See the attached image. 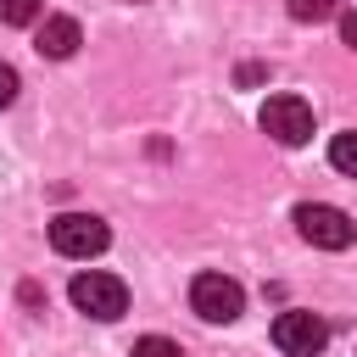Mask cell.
<instances>
[{
  "instance_id": "cell-11",
  "label": "cell",
  "mask_w": 357,
  "mask_h": 357,
  "mask_svg": "<svg viewBox=\"0 0 357 357\" xmlns=\"http://www.w3.org/2000/svg\"><path fill=\"white\" fill-rule=\"evenodd\" d=\"M128 357H184V346L178 340H167V335H145V340H134V351Z\"/></svg>"
},
{
  "instance_id": "cell-6",
  "label": "cell",
  "mask_w": 357,
  "mask_h": 357,
  "mask_svg": "<svg viewBox=\"0 0 357 357\" xmlns=\"http://www.w3.org/2000/svg\"><path fill=\"white\" fill-rule=\"evenodd\" d=\"M273 346H279L284 357H318V351L329 346V324H324L318 312L290 307V312L273 318Z\"/></svg>"
},
{
  "instance_id": "cell-7",
  "label": "cell",
  "mask_w": 357,
  "mask_h": 357,
  "mask_svg": "<svg viewBox=\"0 0 357 357\" xmlns=\"http://www.w3.org/2000/svg\"><path fill=\"white\" fill-rule=\"evenodd\" d=\"M78 45H84V28H78L73 17H45V22H33V50H39V56L67 61Z\"/></svg>"
},
{
  "instance_id": "cell-5",
  "label": "cell",
  "mask_w": 357,
  "mask_h": 357,
  "mask_svg": "<svg viewBox=\"0 0 357 357\" xmlns=\"http://www.w3.org/2000/svg\"><path fill=\"white\" fill-rule=\"evenodd\" d=\"M190 307L206 318V324H234L245 312V290L229 279V273H195L190 284Z\"/></svg>"
},
{
  "instance_id": "cell-4",
  "label": "cell",
  "mask_w": 357,
  "mask_h": 357,
  "mask_svg": "<svg viewBox=\"0 0 357 357\" xmlns=\"http://www.w3.org/2000/svg\"><path fill=\"white\" fill-rule=\"evenodd\" d=\"M257 123H262V134L279 139V145H307V139H312V106H307L301 95H268L262 112H257Z\"/></svg>"
},
{
  "instance_id": "cell-3",
  "label": "cell",
  "mask_w": 357,
  "mask_h": 357,
  "mask_svg": "<svg viewBox=\"0 0 357 357\" xmlns=\"http://www.w3.org/2000/svg\"><path fill=\"white\" fill-rule=\"evenodd\" d=\"M106 240H112V229H106L95 212H61V218H50V245H56L61 257H73V262L100 257Z\"/></svg>"
},
{
  "instance_id": "cell-12",
  "label": "cell",
  "mask_w": 357,
  "mask_h": 357,
  "mask_svg": "<svg viewBox=\"0 0 357 357\" xmlns=\"http://www.w3.org/2000/svg\"><path fill=\"white\" fill-rule=\"evenodd\" d=\"M11 100H17V73H11L6 61H0V112H6Z\"/></svg>"
},
{
  "instance_id": "cell-1",
  "label": "cell",
  "mask_w": 357,
  "mask_h": 357,
  "mask_svg": "<svg viewBox=\"0 0 357 357\" xmlns=\"http://www.w3.org/2000/svg\"><path fill=\"white\" fill-rule=\"evenodd\" d=\"M67 296H73L78 312H89V318H100V324H112V318L128 312V284H123L117 273H100V268L78 273V279L67 284Z\"/></svg>"
},
{
  "instance_id": "cell-14",
  "label": "cell",
  "mask_w": 357,
  "mask_h": 357,
  "mask_svg": "<svg viewBox=\"0 0 357 357\" xmlns=\"http://www.w3.org/2000/svg\"><path fill=\"white\" fill-rule=\"evenodd\" d=\"M262 78H268V67H257V61H251V67H240V84H262Z\"/></svg>"
},
{
  "instance_id": "cell-2",
  "label": "cell",
  "mask_w": 357,
  "mask_h": 357,
  "mask_svg": "<svg viewBox=\"0 0 357 357\" xmlns=\"http://www.w3.org/2000/svg\"><path fill=\"white\" fill-rule=\"evenodd\" d=\"M296 229H301V240L318 245V251H346V245L357 240V223H351L340 206H329V201H301V206H296Z\"/></svg>"
},
{
  "instance_id": "cell-9",
  "label": "cell",
  "mask_w": 357,
  "mask_h": 357,
  "mask_svg": "<svg viewBox=\"0 0 357 357\" xmlns=\"http://www.w3.org/2000/svg\"><path fill=\"white\" fill-rule=\"evenodd\" d=\"M329 167L346 173V178H357V134H335L329 139Z\"/></svg>"
},
{
  "instance_id": "cell-10",
  "label": "cell",
  "mask_w": 357,
  "mask_h": 357,
  "mask_svg": "<svg viewBox=\"0 0 357 357\" xmlns=\"http://www.w3.org/2000/svg\"><path fill=\"white\" fill-rule=\"evenodd\" d=\"M284 11L296 22H324V17H335V0H284Z\"/></svg>"
},
{
  "instance_id": "cell-13",
  "label": "cell",
  "mask_w": 357,
  "mask_h": 357,
  "mask_svg": "<svg viewBox=\"0 0 357 357\" xmlns=\"http://www.w3.org/2000/svg\"><path fill=\"white\" fill-rule=\"evenodd\" d=\"M340 39L357 50V11H346V17H340Z\"/></svg>"
},
{
  "instance_id": "cell-8",
  "label": "cell",
  "mask_w": 357,
  "mask_h": 357,
  "mask_svg": "<svg viewBox=\"0 0 357 357\" xmlns=\"http://www.w3.org/2000/svg\"><path fill=\"white\" fill-rule=\"evenodd\" d=\"M0 22L6 28H33V22H45V0H0Z\"/></svg>"
}]
</instances>
